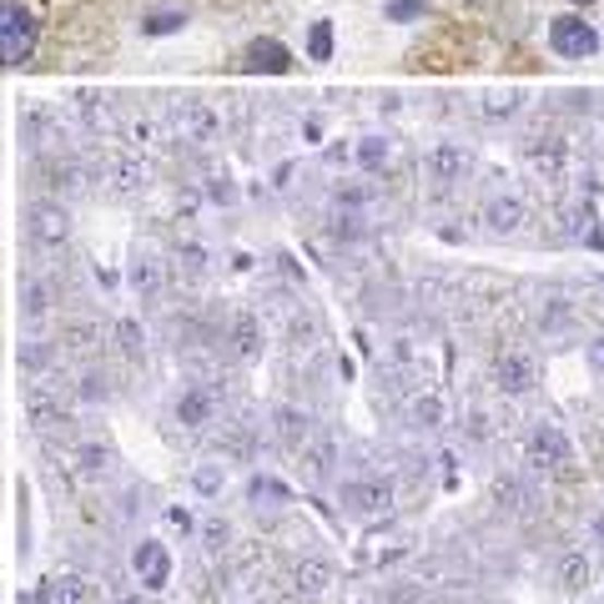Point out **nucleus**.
Masks as SVG:
<instances>
[{
    "mask_svg": "<svg viewBox=\"0 0 604 604\" xmlns=\"http://www.w3.org/2000/svg\"><path fill=\"white\" fill-rule=\"evenodd\" d=\"M328 584H333V565H328V559L307 554V559H298V565H292V590H298V594H323Z\"/></svg>",
    "mask_w": 604,
    "mask_h": 604,
    "instance_id": "nucleus-15",
    "label": "nucleus"
},
{
    "mask_svg": "<svg viewBox=\"0 0 604 604\" xmlns=\"http://www.w3.org/2000/svg\"><path fill=\"white\" fill-rule=\"evenodd\" d=\"M46 594H51V604H86L92 600V584H86L81 575H56Z\"/></svg>",
    "mask_w": 604,
    "mask_h": 604,
    "instance_id": "nucleus-23",
    "label": "nucleus"
},
{
    "mask_svg": "<svg viewBox=\"0 0 604 604\" xmlns=\"http://www.w3.org/2000/svg\"><path fill=\"white\" fill-rule=\"evenodd\" d=\"M534 383H539V369H534V358H529V353H519V348H504V353L494 358V388H499L504 398L534 394Z\"/></svg>",
    "mask_w": 604,
    "mask_h": 604,
    "instance_id": "nucleus-7",
    "label": "nucleus"
},
{
    "mask_svg": "<svg viewBox=\"0 0 604 604\" xmlns=\"http://www.w3.org/2000/svg\"><path fill=\"white\" fill-rule=\"evenodd\" d=\"M132 288L142 292V298H157V292H161V267H157V257H136V263H132Z\"/></svg>",
    "mask_w": 604,
    "mask_h": 604,
    "instance_id": "nucleus-25",
    "label": "nucleus"
},
{
    "mask_svg": "<svg viewBox=\"0 0 604 604\" xmlns=\"http://www.w3.org/2000/svg\"><path fill=\"white\" fill-rule=\"evenodd\" d=\"M26 419H31V428L46 434V428H56V423H67V403H61V394L31 383V388H26Z\"/></svg>",
    "mask_w": 604,
    "mask_h": 604,
    "instance_id": "nucleus-12",
    "label": "nucleus"
},
{
    "mask_svg": "<svg viewBox=\"0 0 604 604\" xmlns=\"http://www.w3.org/2000/svg\"><path fill=\"white\" fill-rule=\"evenodd\" d=\"M333 459H338V444H333L328 434L313 438V444L302 448V463H307V473H313V479H328V473H333Z\"/></svg>",
    "mask_w": 604,
    "mask_h": 604,
    "instance_id": "nucleus-21",
    "label": "nucleus"
},
{
    "mask_svg": "<svg viewBox=\"0 0 604 604\" xmlns=\"http://www.w3.org/2000/svg\"><path fill=\"white\" fill-rule=\"evenodd\" d=\"M307 56H313V61H328L333 56V26L328 21H317L313 26V36H307Z\"/></svg>",
    "mask_w": 604,
    "mask_h": 604,
    "instance_id": "nucleus-36",
    "label": "nucleus"
},
{
    "mask_svg": "<svg viewBox=\"0 0 604 604\" xmlns=\"http://www.w3.org/2000/svg\"><path fill=\"white\" fill-rule=\"evenodd\" d=\"M529 167L544 171V177H559L565 171V142H529Z\"/></svg>",
    "mask_w": 604,
    "mask_h": 604,
    "instance_id": "nucleus-20",
    "label": "nucleus"
},
{
    "mask_svg": "<svg viewBox=\"0 0 604 604\" xmlns=\"http://www.w3.org/2000/svg\"><path fill=\"white\" fill-rule=\"evenodd\" d=\"M247 494H252V504H288V488L277 484V479H267V473H257V479H252L247 484Z\"/></svg>",
    "mask_w": 604,
    "mask_h": 604,
    "instance_id": "nucleus-31",
    "label": "nucleus"
},
{
    "mask_svg": "<svg viewBox=\"0 0 604 604\" xmlns=\"http://www.w3.org/2000/svg\"><path fill=\"white\" fill-rule=\"evenodd\" d=\"M227 342H232V358L237 363H257L263 358V323L252 313H237L232 317V333H227Z\"/></svg>",
    "mask_w": 604,
    "mask_h": 604,
    "instance_id": "nucleus-13",
    "label": "nucleus"
},
{
    "mask_svg": "<svg viewBox=\"0 0 604 604\" xmlns=\"http://www.w3.org/2000/svg\"><path fill=\"white\" fill-rule=\"evenodd\" d=\"M524 463L534 473H569V463H575V444L565 438V428L534 423L529 438H524Z\"/></svg>",
    "mask_w": 604,
    "mask_h": 604,
    "instance_id": "nucleus-1",
    "label": "nucleus"
},
{
    "mask_svg": "<svg viewBox=\"0 0 604 604\" xmlns=\"http://www.w3.org/2000/svg\"><path fill=\"white\" fill-rule=\"evenodd\" d=\"M569 5H594V0H569Z\"/></svg>",
    "mask_w": 604,
    "mask_h": 604,
    "instance_id": "nucleus-44",
    "label": "nucleus"
},
{
    "mask_svg": "<svg viewBox=\"0 0 604 604\" xmlns=\"http://www.w3.org/2000/svg\"><path fill=\"white\" fill-rule=\"evenodd\" d=\"M408 423H413V428H419V434H438V428H444L448 423V403L438 394H423V398H413V403H408Z\"/></svg>",
    "mask_w": 604,
    "mask_h": 604,
    "instance_id": "nucleus-17",
    "label": "nucleus"
},
{
    "mask_svg": "<svg viewBox=\"0 0 604 604\" xmlns=\"http://www.w3.org/2000/svg\"><path fill=\"white\" fill-rule=\"evenodd\" d=\"M549 46L569 61H584V56L600 51V31L584 21V15H554L549 21Z\"/></svg>",
    "mask_w": 604,
    "mask_h": 604,
    "instance_id": "nucleus-4",
    "label": "nucleus"
},
{
    "mask_svg": "<svg viewBox=\"0 0 604 604\" xmlns=\"http://www.w3.org/2000/svg\"><path fill=\"white\" fill-rule=\"evenodd\" d=\"M273 434H277V444L282 448H292V454H302V448L317 438V428H313V419L302 413V408H292V403H282L273 413Z\"/></svg>",
    "mask_w": 604,
    "mask_h": 604,
    "instance_id": "nucleus-9",
    "label": "nucleus"
},
{
    "mask_svg": "<svg viewBox=\"0 0 604 604\" xmlns=\"http://www.w3.org/2000/svg\"><path fill=\"white\" fill-rule=\"evenodd\" d=\"M76 398L81 403H106V398H111V378H106V373H81V383H76Z\"/></svg>",
    "mask_w": 604,
    "mask_h": 604,
    "instance_id": "nucleus-26",
    "label": "nucleus"
},
{
    "mask_svg": "<svg viewBox=\"0 0 604 604\" xmlns=\"http://www.w3.org/2000/svg\"><path fill=\"white\" fill-rule=\"evenodd\" d=\"M590 575H594V565H590V554H584V549L559 554V590H565V594L590 590Z\"/></svg>",
    "mask_w": 604,
    "mask_h": 604,
    "instance_id": "nucleus-18",
    "label": "nucleus"
},
{
    "mask_svg": "<svg viewBox=\"0 0 604 604\" xmlns=\"http://www.w3.org/2000/svg\"><path fill=\"white\" fill-rule=\"evenodd\" d=\"M31 51H36V21H31L26 5L5 0L0 5V56H5V67H26Z\"/></svg>",
    "mask_w": 604,
    "mask_h": 604,
    "instance_id": "nucleus-2",
    "label": "nucleus"
},
{
    "mask_svg": "<svg viewBox=\"0 0 604 604\" xmlns=\"http://www.w3.org/2000/svg\"><path fill=\"white\" fill-rule=\"evenodd\" d=\"M76 469L86 473V479L106 473V448H101V444H81V448H76Z\"/></svg>",
    "mask_w": 604,
    "mask_h": 604,
    "instance_id": "nucleus-33",
    "label": "nucleus"
},
{
    "mask_svg": "<svg viewBox=\"0 0 604 604\" xmlns=\"http://www.w3.org/2000/svg\"><path fill=\"white\" fill-rule=\"evenodd\" d=\"M484 117H488V121L519 117V92H494V96H484Z\"/></svg>",
    "mask_w": 604,
    "mask_h": 604,
    "instance_id": "nucleus-30",
    "label": "nucleus"
},
{
    "mask_svg": "<svg viewBox=\"0 0 604 604\" xmlns=\"http://www.w3.org/2000/svg\"><path fill=\"white\" fill-rule=\"evenodd\" d=\"M212 419H217V388H207V383L182 388V398H177V423L192 428V434H202Z\"/></svg>",
    "mask_w": 604,
    "mask_h": 604,
    "instance_id": "nucleus-8",
    "label": "nucleus"
},
{
    "mask_svg": "<svg viewBox=\"0 0 604 604\" xmlns=\"http://www.w3.org/2000/svg\"><path fill=\"white\" fill-rule=\"evenodd\" d=\"M51 282H40V277H26V282H21V317H26V323H40V317L51 313Z\"/></svg>",
    "mask_w": 604,
    "mask_h": 604,
    "instance_id": "nucleus-19",
    "label": "nucleus"
},
{
    "mask_svg": "<svg viewBox=\"0 0 604 604\" xmlns=\"http://www.w3.org/2000/svg\"><path fill=\"white\" fill-rule=\"evenodd\" d=\"M247 71H267V76H288L292 71V51L282 46V40H252L247 46V61H242Z\"/></svg>",
    "mask_w": 604,
    "mask_h": 604,
    "instance_id": "nucleus-14",
    "label": "nucleus"
},
{
    "mask_svg": "<svg viewBox=\"0 0 604 604\" xmlns=\"http://www.w3.org/2000/svg\"><path fill=\"white\" fill-rule=\"evenodd\" d=\"M590 232H594V212L575 207V212H569V237H590Z\"/></svg>",
    "mask_w": 604,
    "mask_h": 604,
    "instance_id": "nucleus-38",
    "label": "nucleus"
},
{
    "mask_svg": "<svg viewBox=\"0 0 604 604\" xmlns=\"http://www.w3.org/2000/svg\"><path fill=\"white\" fill-rule=\"evenodd\" d=\"M469 438H473V444H484V438H488V419H484V413H473V419H469Z\"/></svg>",
    "mask_w": 604,
    "mask_h": 604,
    "instance_id": "nucleus-41",
    "label": "nucleus"
},
{
    "mask_svg": "<svg viewBox=\"0 0 604 604\" xmlns=\"http://www.w3.org/2000/svg\"><path fill=\"white\" fill-rule=\"evenodd\" d=\"M338 504L358 519H378V514L394 509V484H383V479H348L338 488Z\"/></svg>",
    "mask_w": 604,
    "mask_h": 604,
    "instance_id": "nucleus-5",
    "label": "nucleus"
},
{
    "mask_svg": "<svg viewBox=\"0 0 604 604\" xmlns=\"http://www.w3.org/2000/svg\"><path fill=\"white\" fill-rule=\"evenodd\" d=\"M61 342H67L71 353H92L96 342H101V328L96 323H61Z\"/></svg>",
    "mask_w": 604,
    "mask_h": 604,
    "instance_id": "nucleus-24",
    "label": "nucleus"
},
{
    "mask_svg": "<svg viewBox=\"0 0 604 604\" xmlns=\"http://www.w3.org/2000/svg\"><path fill=\"white\" fill-rule=\"evenodd\" d=\"M212 202H232V186H227L222 177H217V182H212Z\"/></svg>",
    "mask_w": 604,
    "mask_h": 604,
    "instance_id": "nucleus-43",
    "label": "nucleus"
},
{
    "mask_svg": "<svg viewBox=\"0 0 604 604\" xmlns=\"http://www.w3.org/2000/svg\"><path fill=\"white\" fill-rule=\"evenodd\" d=\"M167 121H171V132L182 136V142L192 146H207L212 136H217V111L202 101H192V96H182V101H171L167 106Z\"/></svg>",
    "mask_w": 604,
    "mask_h": 604,
    "instance_id": "nucleus-6",
    "label": "nucleus"
},
{
    "mask_svg": "<svg viewBox=\"0 0 604 604\" xmlns=\"http://www.w3.org/2000/svg\"><path fill=\"white\" fill-rule=\"evenodd\" d=\"M227 544H232V529H227L222 519H207V524H202V554L217 559V554H227Z\"/></svg>",
    "mask_w": 604,
    "mask_h": 604,
    "instance_id": "nucleus-27",
    "label": "nucleus"
},
{
    "mask_svg": "<svg viewBox=\"0 0 604 604\" xmlns=\"http://www.w3.org/2000/svg\"><path fill=\"white\" fill-rule=\"evenodd\" d=\"M167 524H171V529H182V534H186V529H192V514H186V509H167Z\"/></svg>",
    "mask_w": 604,
    "mask_h": 604,
    "instance_id": "nucleus-42",
    "label": "nucleus"
},
{
    "mask_svg": "<svg viewBox=\"0 0 604 604\" xmlns=\"http://www.w3.org/2000/svg\"><path fill=\"white\" fill-rule=\"evenodd\" d=\"M584 358H590V369H594V373H600V378H604V333H600V338L590 342V353H584Z\"/></svg>",
    "mask_w": 604,
    "mask_h": 604,
    "instance_id": "nucleus-40",
    "label": "nucleus"
},
{
    "mask_svg": "<svg viewBox=\"0 0 604 604\" xmlns=\"http://www.w3.org/2000/svg\"><path fill=\"white\" fill-rule=\"evenodd\" d=\"M51 358H56V342H40V338H31V342H21V353H15V363H21V373H46L51 369Z\"/></svg>",
    "mask_w": 604,
    "mask_h": 604,
    "instance_id": "nucleus-22",
    "label": "nucleus"
},
{
    "mask_svg": "<svg viewBox=\"0 0 604 604\" xmlns=\"http://www.w3.org/2000/svg\"><path fill=\"white\" fill-rule=\"evenodd\" d=\"M117 338H121V348H126V358H142L146 342H142V333H136V323H121Z\"/></svg>",
    "mask_w": 604,
    "mask_h": 604,
    "instance_id": "nucleus-37",
    "label": "nucleus"
},
{
    "mask_svg": "<svg viewBox=\"0 0 604 604\" xmlns=\"http://www.w3.org/2000/svg\"><path fill=\"white\" fill-rule=\"evenodd\" d=\"M186 26V11H152L142 21V36H171V31Z\"/></svg>",
    "mask_w": 604,
    "mask_h": 604,
    "instance_id": "nucleus-28",
    "label": "nucleus"
},
{
    "mask_svg": "<svg viewBox=\"0 0 604 604\" xmlns=\"http://www.w3.org/2000/svg\"><path fill=\"white\" fill-rule=\"evenodd\" d=\"M121 604H142V600H136V594H132V600H121Z\"/></svg>",
    "mask_w": 604,
    "mask_h": 604,
    "instance_id": "nucleus-45",
    "label": "nucleus"
},
{
    "mask_svg": "<svg viewBox=\"0 0 604 604\" xmlns=\"http://www.w3.org/2000/svg\"><path fill=\"white\" fill-rule=\"evenodd\" d=\"M26 237L40 252H61L71 242V212L61 202H36L26 212Z\"/></svg>",
    "mask_w": 604,
    "mask_h": 604,
    "instance_id": "nucleus-3",
    "label": "nucleus"
},
{
    "mask_svg": "<svg viewBox=\"0 0 604 604\" xmlns=\"http://www.w3.org/2000/svg\"><path fill=\"white\" fill-rule=\"evenodd\" d=\"M484 222H488V232L514 237L519 227H524V202H519V197H494L484 207Z\"/></svg>",
    "mask_w": 604,
    "mask_h": 604,
    "instance_id": "nucleus-16",
    "label": "nucleus"
},
{
    "mask_svg": "<svg viewBox=\"0 0 604 604\" xmlns=\"http://www.w3.org/2000/svg\"><path fill=\"white\" fill-rule=\"evenodd\" d=\"M494 499H499V509H524L529 494L519 479H499V484H494Z\"/></svg>",
    "mask_w": 604,
    "mask_h": 604,
    "instance_id": "nucleus-34",
    "label": "nucleus"
},
{
    "mask_svg": "<svg viewBox=\"0 0 604 604\" xmlns=\"http://www.w3.org/2000/svg\"><path fill=\"white\" fill-rule=\"evenodd\" d=\"M428 177H434V186H454V182H463V171H469V152H463L459 142H444V146H434L428 152Z\"/></svg>",
    "mask_w": 604,
    "mask_h": 604,
    "instance_id": "nucleus-11",
    "label": "nucleus"
},
{
    "mask_svg": "<svg viewBox=\"0 0 604 604\" xmlns=\"http://www.w3.org/2000/svg\"><path fill=\"white\" fill-rule=\"evenodd\" d=\"M192 484H197V494H222V484H227V473H222V463H202L197 473H192Z\"/></svg>",
    "mask_w": 604,
    "mask_h": 604,
    "instance_id": "nucleus-32",
    "label": "nucleus"
},
{
    "mask_svg": "<svg viewBox=\"0 0 604 604\" xmlns=\"http://www.w3.org/2000/svg\"><path fill=\"white\" fill-rule=\"evenodd\" d=\"M111 186H117V192H146V171L136 167V161H117V167H111Z\"/></svg>",
    "mask_w": 604,
    "mask_h": 604,
    "instance_id": "nucleus-29",
    "label": "nucleus"
},
{
    "mask_svg": "<svg viewBox=\"0 0 604 604\" xmlns=\"http://www.w3.org/2000/svg\"><path fill=\"white\" fill-rule=\"evenodd\" d=\"M136 579H142L146 590H167V579H171V554L161 549L157 539H142V544H136Z\"/></svg>",
    "mask_w": 604,
    "mask_h": 604,
    "instance_id": "nucleus-10",
    "label": "nucleus"
},
{
    "mask_svg": "<svg viewBox=\"0 0 604 604\" xmlns=\"http://www.w3.org/2000/svg\"><path fill=\"white\" fill-rule=\"evenodd\" d=\"M383 161H388V142H383V136H369V142L358 146V167L363 171H378Z\"/></svg>",
    "mask_w": 604,
    "mask_h": 604,
    "instance_id": "nucleus-35",
    "label": "nucleus"
},
{
    "mask_svg": "<svg viewBox=\"0 0 604 604\" xmlns=\"http://www.w3.org/2000/svg\"><path fill=\"white\" fill-rule=\"evenodd\" d=\"M423 15V0H388V21H413Z\"/></svg>",
    "mask_w": 604,
    "mask_h": 604,
    "instance_id": "nucleus-39",
    "label": "nucleus"
}]
</instances>
